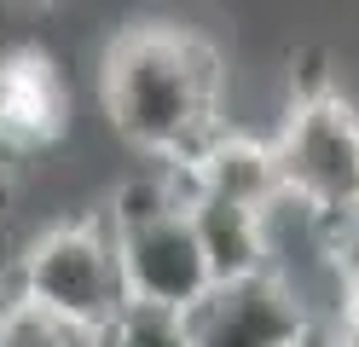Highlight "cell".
Listing matches in <instances>:
<instances>
[{"mask_svg":"<svg viewBox=\"0 0 359 347\" xmlns=\"http://www.w3.org/2000/svg\"><path fill=\"white\" fill-rule=\"evenodd\" d=\"M99 104L145 162H191L226 133V58L191 23L140 18L99 58Z\"/></svg>","mask_w":359,"mask_h":347,"instance_id":"1","label":"cell"},{"mask_svg":"<svg viewBox=\"0 0 359 347\" xmlns=\"http://www.w3.org/2000/svg\"><path fill=\"white\" fill-rule=\"evenodd\" d=\"M12 290L41 301L47 313L104 330L128 307V278H122V249L104 215H76L47 231H35L12 266Z\"/></svg>","mask_w":359,"mask_h":347,"instance_id":"2","label":"cell"},{"mask_svg":"<svg viewBox=\"0 0 359 347\" xmlns=\"http://www.w3.org/2000/svg\"><path fill=\"white\" fill-rule=\"evenodd\" d=\"M278 185L313 220L359 208V104L336 87L290 99L284 128L273 133Z\"/></svg>","mask_w":359,"mask_h":347,"instance_id":"3","label":"cell"},{"mask_svg":"<svg viewBox=\"0 0 359 347\" xmlns=\"http://www.w3.org/2000/svg\"><path fill=\"white\" fill-rule=\"evenodd\" d=\"M186 336L191 347H319V313L313 301L290 284L278 266L209 284L186 307Z\"/></svg>","mask_w":359,"mask_h":347,"instance_id":"4","label":"cell"},{"mask_svg":"<svg viewBox=\"0 0 359 347\" xmlns=\"http://www.w3.org/2000/svg\"><path fill=\"white\" fill-rule=\"evenodd\" d=\"M116 249H122L128 301H156V307L186 313L215 284V266L191 226V208H168V215H156L145 226L116 231Z\"/></svg>","mask_w":359,"mask_h":347,"instance_id":"5","label":"cell"},{"mask_svg":"<svg viewBox=\"0 0 359 347\" xmlns=\"http://www.w3.org/2000/svg\"><path fill=\"white\" fill-rule=\"evenodd\" d=\"M70 133V81L47 46L0 53V156L53 151Z\"/></svg>","mask_w":359,"mask_h":347,"instance_id":"6","label":"cell"},{"mask_svg":"<svg viewBox=\"0 0 359 347\" xmlns=\"http://www.w3.org/2000/svg\"><path fill=\"white\" fill-rule=\"evenodd\" d=\"M186 208H191V226L215 266V284L273 266V231H266L273 208H255V203H238L220 191H191V185H186Z\"/></svg>","mask_w":359,"mask_h":347,"instance_id":"7","label":"cell"},{"mask_svg":"<svg viewBox=\"0 0 359 347\" xmlns=\"http://www.w3.org/2000/svg\"><path fill=\"white\" fill-rule=\"evenodd\" d=\"M180 168H186L191 191H220V197H238V203H255V208H273L284 197L273 139H255V133H215Z\"/></svg>","mask_w":359,"mask_h":347,"instance_id":"8","label":"cell"},{"mask_svg":"<svg viewBox=\"0 0 359 347\" xmlns=\"http://www.w3.org/2000/svg\"><path fill=\"white\" fill-rule=\"evenodd\" d=\"M99 341L104 347H191L186 313L156 307V301H128V307L99 330Z\"/></svg>","mask_w":359,"mask_h":347,"instance_id":"9","label":"cell"},{"mask_svg":"<svg viewBox=\"0 0 359 347\" xmlns=\"http://www.w3.org/2000/svg\"><path fill=\"white\" fill-rule=\"evenodd\" d=\"M319 243H325V266L336 278V295L359 290V208L319 220Z\"/></svg>","mask_w":359,"mask_h":347,"instance_id":"10","label":"cell"},{"mask_svg":"<svg viewBox=\"0 0 359 347\" xmlns=\"http://www.w3.org/2000/svg\"><path fill=\"white\" fill-rule=\"evenodd\" d=\"M336 347H359V290H342L336 295Z\"/></svg>","mask_w":359,"mask_h":347,"instance_id":"11","label":"cell"},{"mask_svg":"<svg viewBox=\"0 0 359 347\" xmlns=\"http://www.w3.org/2000/svg\"><path fill=\"white\" fill-rule=\"evenodd\" d=\"M6 203H12V156H0V215H6Z\"/></svg>","mask_w":359,"mask_h":347,"instance_id":"12","label":"cell"},{"mask_svg":"<svg viewBox=\"0 0 359 347\" xmlns=\"http://www.w3.org/2000/svg\"><path fill=\"white\" fill-rule=\"evenodd\" d=\"M12 6H24V12H41V6H53V0H12Z\"/></svg>","mask_w":359,"mask_h":347,"instance_id":"13","label":"cell"},{"mask_svg":"<svg viewBox=\"0 0 359 347\" xmlns=\"http://www.w3.org/2000/svg\"><path fill=\"white\" fill-rule=\"evenodd\" d=\"M99 347H104V341H99Z\"/></svg>","mask_w":359,"mask_h":347,"instance_id":"14","label":"cell"}]
</instances>
